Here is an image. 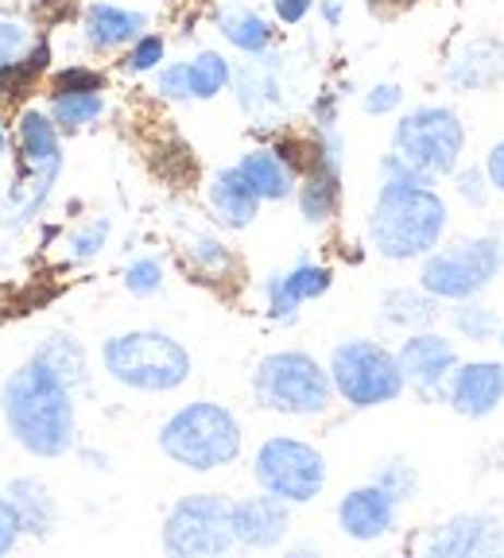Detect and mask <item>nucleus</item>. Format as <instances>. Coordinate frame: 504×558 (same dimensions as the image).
Masks as SVG:
<instances>
[{
    "label": "nucleus",
    "instance_id": "nucleus-1",
    "mask_svg": "<svg viewBox=\"0 0 504 558\" xmlns=\"http://www.w3.org/2000/svg\"><path fill=\"white\" fill-rule=\"evenodd\" d=\"M451 226V206L435 191V179L419 174L396 151L381 159V191L369 214V241L392 264L423 260L435 253Z\"/></svg>",
    "mask_w": 504,
    "mask_h": 558
},
{
    "label": "nucleus",
    "instance_id": "nucleus-23",
    "mask_svg": "<svg viewBox=\"0 0 504 558\" xmlns=\"http://www.w3.org/2000/svg\"><path fill=\"white\" fill-rule=\"evenodd\" d=\"M9 500L20 515V527L24 535H35V539H47L59 523V505H55L51 488L35 477H16L9 485Z\"/></svg>",
    "mask_w": 504,
    "mask_h": 558
},
{
    "label": "nucleus",
    "instance_id": "nucleus-19",
    "mask_svg": "<svg viewBox=\"0 0 504 558\" xmlns=\"http://www.w3.org/2000/svg\"><path fill=\"white\" fill-rule=\"evenodd\" d=\"M206 202H209V214L226 229H249L264 206L261 194L244 183V174L237 171V163L214 171V179L206 186Z\"/></svg>",
    "mask_w": 504,
    "mask_h": 558
},
{
    "label": "nucleus",
    "instance_id": "nucleus-24",
    "mask_svg": "<svg viewBox=\"0 0 504 558\" xmlns=\"http://www.w3.org/2000/svg\"><path fill=\"white\" fill-rule=\"evenodd\" d=\"M47 74H51V44L47 39H32V47L16 62L0 70V101H24L27 94H35V86Z\"/></svg>",
    "mask_w": 504,
    "mask_h": 558
},
{
    "label": "nucleus",
    "instance_id": "nucleus-25",
    "mask_svg": "<svg viewBox=\"0 0 504 558\" xmlns=\"http://www.w3.org/2000/svg\"><path fill=\"white\" fill-rule=\"evenodd\" d=\"M187 82H191V101H214L233 86V62L214 47H202L194 59H187Z\"/></svg>",
    "mask_w": 504,
    "mask_h": 558
},
{
    "label": "nucleus",
    "instance_id": "nucleus-6",
    "mask_svg": "<svg viewBox=\"0 0 504 558\" xmlns=\"http://www.w3.org/2000/svg\"><path fill=\"white\" fill-rule=\"evenodd\" d=\"M470 148V129L451 105H416L392 129V151L427 179H451Z\"/></svg>",
    "mask_w": 504,
    "mask_h": 558
},
{
    "label": "nucleus",
    "instance_id": "nucleus-4",
    "mask_svg": "<svg viewBox=\"0 0 504 558\" xmlns=\"http://www.w3.org/2000/svg\"><path fill=\"white\" fill-rule=\"evenodd\" d=\"M101 365L109 380L132 392H175L191 380V353L164 330H124L101 345Z\"/></svg>",
    "mask_w": 504,
    "mask_h": 558
},
{
    "label": "nucleus",
    "instance_id": "nucleus-36",
    "mask_svg": "<svg viewBox=\"0 0 504 558\" xmlns=\"http://www.w3.org/2000/svg\"><path fill=\"white\" fill-rule=\"evenodd\" d=\"M451 179H454V191H458V198L466 202V206H473V209L489 206V194H493V186H489V174H485V167H481V163H461Z\"/></svg>",
    "mask_w": 504,
    "mask_h": 558
},
{
    "label": "nucleus",
    "instance_id": "nucleus-42",
    "mask_svg": "<svg viewBox=\"0 0 504 558\" xmlns=\"http://www.w3.org/2000/svg\"><path fill=\"white\" fill-rule=\"evenodd\" d=\"M20 535H24V527H20L16 508H12L9 497H0V555H9L20 543Z\"/></svg>",
    "mask_w": 504,
    "mask_h": 558
},
{
    "label": "nucleus",
    "instance_id": "nucleus-10",
    "mask_svg": "<svg viewBox=\"0 0 504 558\" xmlns=\"http://www.w3.org/2000/svg\"><path fill=\"white\" fill-rule=\"evenodd\" d=\"M167 555L175 558H218L233 550L229 532V500L221 493H191L171 505L159 532Z\"/></svg>",
    "mask_w": 504,
    "mask_h": 558
},
{
    "label": "nucleus",
    "instance_id": "nucleus-11",
    "mask_svg": "<svg viewBox=\"0 0 504 558\" xmlns=\"http://www.w3.org/2000/svg\"><path fill=\"white\" fill-rule=\"evenodd\" d=\"M16 148L20 163L27 171V198L24 218H35L39 206L51 198V186L62 171V132L47 109H24L16 121Z\"/></svg>",
    "mask_w": 504,
    "mask_h": 558
},
{
    "label": "nucleus",
    "instance_id": "nucleus-26",
    "mask_svg": "<svg viewBox=\"0 0 504 558\" xmlns=\"http://www.w3.org/2000/svg\"><path fill=\"white\" fill-rule=\"evenodd\" d=\"M446 323H451V330L458 333L461 341H470V345H485V341H493L496 333H501V326H504L501 314H496L493 306L478 303V295L451 303Z\"/></svg>",
    "mask_w": 504,
    "mask_h": 558
},
{
    "label": "nucleus",
    "instance_id": "nucleus-9",
    "mask_svg": "<svg viewBox=\"0 0 504 558\" xmlns=\"http://www.w3.org/2000/svg\"><path fill=\"white\" fill-rule=\"evenodd\" d=\"M252 477L287 505H311L326 488V458L319 446L291 435H272L252 453Z\"/></svg>",
    "mask_w": 504,
    "mask_h": 558
},
{
    "label": "nucleus",
    "instance_id": "nucleus-20",
    "mask_svg": "<svg viewBox=\"0 0 504 558\" xmlns=\"http://www.w3.org/2000/svg\"><path fill=\"white\" fill-rule=\"evenodd\" d=\"M218 24V35L226 39L233 51L249 54V59H261L276 47V27H272L268 16H261L249 4H226V9L214 16Z\"/></svg>",
    "mask_w": 504,
    "mask_h": 558
},
{
    "label": "nucleus",
    "instance_id": "nucleus-7",
    "mask_svg": "<svg viewBox=\"0 0 504 558\" xmlns=\"http://www.w3.org/2000/svg\"><path fill=\"white\" fill-rule=\"evenodd\" d=\"M504 271V241L496 229L473 236H458L451 244H439L435 253L423 256L419 268V288L431 291L439 303H458L473 299L496 283Z\"/></svg>",
    "mask_w": 504,
    "mask_h": 558
},
{
    "label": "nucleus",
    "instance_id": "nucleus-29",
    "mask_svg": "<svg viewBox=\"0 0 504 558\" xmlns=\"http://www.w3.org/2000/svg\"><path fill=\"white\" fill-rule=\"evenodd\" d=\"M279 276H284L287 295L296 299L299 306L311 303V299H322L326 291L334 288V271H331V268H322V264H311V260H299L296 268L279 271Z\"/></svg>",
    "mask_w": 504,
    "mask_h": 558
},
{
    "label": "nucleus",
    "instance_id": "nucleus-15",
    "mask_svg": "<svg viewBox=\"0 0 504 558\" xmlns=\"http://www.w3.org/2000/svg\"><path fill=\"white\" fill-rule=\"evenodd\" d=\"M446 403L461 418H489L504 403V361L478 357L458 361L451 384H446Z\"/></svg>",
    "mask_w": 504,
    "mask_h": 558
},
{
    "label": "nucleus",
    "instance_id": "nucleus-8",
    "mask_svg": "<svg viewBox=\"0 0 504 558\" xmlns=\"http://www.w3.org/2000/svg\"><path fill=\"white\" fill-rule=\"evenodd\" d=\"M326 368H331L334 392L357 411L396 403L404 396V388H408L396 353L373 338L338 341L331 361H326Z\"/></svg>",
    "mask_w": 504,
    "mask_h": 558
},
{
    "label": "nucleus",
    "instance_id": "nucleus-22",
    "mask_svg": "<svg viewBox=\"0 0 504 558\" xmlns=\"http://www.w3.org/2000/svg\"><path fill=\"white\" fill-rule=\"evenodd\" d=\"M439 318H443V306L423 288H392L381 299V323L392 330H431Z\"/></svg>",
    "mask_w": 504,
    "mask_h": 558
},
{
    "label": "nucleus",
    "instance_id": "nucleus-5",
    "mask_svg": "<svg viewBox=\"0 0 504 558\" xmlns=\"http://www.w3.org/2000/svg\"><path fill=\"white\" fill-rule=\"evenodd\" d=\"M252 396L264 411L291 418L326 415L334 403L331 368L303 349H276L252 368Z\"/></svg>",
    "mask_w": 504,
    "mask_h": 558
},
{
    "label": "nucleus",
    "instance_id": "nucleus-38",
    "mask_svg": "<svg viewBox=\"0 0 504 558\" xmlns=\"http://www.w3.org/2000/svg\"><path fill=\"white\" fill-rule=\"evenodd\" d=\"M404 86L400 82H376V86H369L365 94H361V109H365L369 117H392L396 109H404Z\"/></svg>",
    "mask_w": 504,
    "mask_h": 558
},
{
    "label": "nucleus",
    "instance_id": "nucleus-31",
    "mask_svg": "<svg viewBox=\"0 0 504 558\" xmlns=\"http://www.w3.org/2000/svg\"><path fill=\"white\" fill-rule=\"evenodd\" d=\"M373 485H381L384 493H388V497L404 508L408 500H416L419 473H416V465H411L408 458H384V462L373 470Z\"/></svg>",
    "mask_w": 504,
    "mask_h": 558
},
{
    "label": "nucleus",
    "instance_id": "nucleus-18",
    "mask_svg": "<svg viewBox=\"0 0 504 558\" xmlns=\"http://www.w3.org/2000/svg\"><path fill=\"white\" fill-rule=\"evenodd\" d=\"M148 32V16L140 9H124L113 0H94L82 12V44L94 54H117L129 44H136Z\"/></svg>",
    "mask_w": 504,
    "mask_h": 558
},
{
    "label": "nucleus",
    "instance_id": "nucleus-3",
    "mask_svg": "<svg viewBox=\"0 0 504 558\" xmlns=\"http://www.w3.org/2000/svg\"><path fill=\"white\" fill-rule=\"evenodd\" d=\"M159 450H164L175 465H183V470H191V473L226 470L244 450L241 418H237L226 403L191 400L179 411H171L167 423L159 427Z\"/></svg>",
    "mask_w": 504,
    "mask_h": 558
},
{
    "label": "nucleus",
    "instance_id": "nucleus-12",
    "mask_svg": "<svg viewBox=\"0 0 504 558\" xmlns=\"http://www.w3.org/2000/svg\"><path fill=\"white\" fill-rule=\"evenodd\" d=\"M404 384L416 388L423 400H446V384L458 368V345L435 330H416L396 349Z\"/></svg>",
    "mask_w": 504,
    "mask_h": 558
},
{
    "label": "nucleus",
    "instance_id": "nucleus-33",
    "mask_svg": "<svg viewBox=\"0 0 504 558\" xmlns=\"http://www.w3.org/2000/svg\"><path fill=\"white\" fill-rule=\"evenodd\" d=\"M187 256H191V264L202 271V276H221V271L233 268V253H229L218 236H209V233L194 236L191 248H187Z\"/></svg>",
    "mask_w": 504,
    "mask_h": 558
},
{
    "label": "nucleus",
    "instance_id": "nucleus-2",
    "mask_svg": "<svg viewBox=\"0 0 504 558\" xmlns=\"http://www.w3.org/2000/svg\"><path fill=\"white\" fill-rule=\"evenodd\" d=\"M0 415L9 435L32 458H62L74 446V388L47 361L32 357L0 388Z\"/></svg>",
    "mask_w": 504,
    "mask_h": 558
},
{
    "label": "nucleus",
    "instance_id": "nucleus-46",
    "mask_svg": "<svg viewBox=\"0 0 504 558\" xmlns=\"http://www.w3.org/2000/svg\"><path fill=\"white\" fill-rule=\"evenodd\" d=\"M496 341H501V353H504V326H501V333H496Z\"/></svg>",
    "mask_w": 504,
    "mask_h": 558
},
{
    "label": "nucleus",
    "instance_id": "nucleus-16",
    "mask_svg": "<svg viewBox=\"0 0 504 558\" xmlns=\"http://www.w3.org/2000/svg\"><path fill=\"white\" fill-rule=\"evenodd\" d=\"M396 520H400V505L373 481L349 488L346 497L338 500V527L353 543L384 539V535L396 532Z\"/></svg>",
    "mask_w": 504,
    "mask_h": 558
},
{
    "label": "nucleus",
    "instance_id": "nucleus-37",
    "mask_svg": "<svg viewBox=\"0 0 504 558\" xmlns=\"http://www.w3.org/2000/svg\"><path fill=\"white\" fill-rule=\"evenodd\" d=\"M264 306H268L272 323H279V326H291L299 318V303L287 295L284 276H279V271H272V276L264 279Z\"/></svg>",
    "mask_w": 504,
    "mask_h": 558
},
{
    "label": "nucleus",
    "instance_id": "nucleus-28",
    "mask_svg": "<svg viewBox=\"0 0 504 558\" xmlns=\"http://www.w3.org/2000/svg\"><path fill=\"white\" fill-rule=\"evenodd\" d=\"M35 357L47 361V365H51L55 373H59L62 380L70 384V388H86V384H89L86 353H82L79 341L67 338V333H55V338H47L44 345H39V353H35Z\"/></svg>",
    "mask_w": 504,
    "mask_h": 558
},
{
    "label": "nucleus",
    "instance_id": "nucleus-14",
    "mask_svg": "<svg viewBox=\"0 0 504 558\" xmlns=\"http://www.w3.org/2000/svg\"><path fill=\"white\" fill-rule=\"evenodd\" d=\"M229 532L244 550H276L291 532V505L264 488L256 497L229 500Z\"/></svg>",
    "mask_w": 504,
    "mask_h": 558
},
{
    "label": "nucleus",
    "instance_id": "nucleus-13",
    "mask_svg": "<svg viewBox=\"0 0 504 558\" xmlns=\"http://www.w3.org/2000/svg\"><path fill=\"white\" fill-rule=\"evenodd\" d=\"M431 558H489L504 555V523L489 512H458L443 520L423 543Z\"/></svg>",
    "mask_w": 504,
    "mask_h": 558
},
{
    "label": "nucleus",
    "instance_id": "nucleus-32",
    "mask_svg": "<svg viewBox=\"0 0 504 558\" xmlns=\"http://www.w3.org/2000/svg\"><path fill=\"white\" fill-rule=\"evenodd\" d=\"M164 62H167V39L159 32H144L136 44H129L121 51L124 74H156Z\"/></svg>",
    "mask_w": 504,
    "mask_h": 558
},
{
    "label": "nucleus",
    "instance_id": "nucleus-35",
    "mask_svg": "<svg viewBox=\"0 0 504 558\" xmlns=\"http://www.w3.org/2000/svg\"><path fill=\"white\" fill-rule=\"evenodd\" d=\"M109 233H113L109 218H94V221H86L82 229H74V233H70V241H67L70 260H79V264L94 260V256L105 248V241H109Z\"/></svg>",
    "mask_w": 504,
    "mask_h": 558
},
{
    "label": "nucleus",
    "instance_id": "nucleus-40",
    "mask_svg": "<svg viewBox=\"0 0 504 558\" xmlns=\"http://www.w3.org/2000/svg\"><path fill=\"white\" fill-rule=\"evenodd\" d=\"M27 47H32V32L20 20L0 16V70L9 66V62H16Z\"/></svg>",
    "mask_w": 504,
    "mask_h": 558
},
{
    "label": "nucleus",
    "instance_id": "nucleus-34",
    "mask_svg": "<svg viewBox=\"0 0 504 558\" xmlns=\"http://www.w3.org/2000/svg\"><path fill=\"white\" fill-rule=\"evenodd\" d=\"M164 264L156 260V256H140V260H132L129 268H124V291L136 299H152L164 291Z\"/></svg>",
    "mask_w": 504,
    "mask_h": 558
},
{
    "label": "nucleus",
    "instance_id": "nucleus-43",
    "mask_svg": "<svg viewBox=\"0 0 504 558\" xmlns=\"http://www.w3.org/2000/svg\"><path fill=\"white\" fill-rule=\"evenodd\" d=\"M481 167H485V174H489V186H493V191L504 198V136L496 140L493 148L485 151V159H481Z\"/></svg>",
    "mask_w": 504,
    "mask_h": 558
},
{
    "label": "nucleus",
    "instance_id": "nucleus-44",
    "mask_svg": "<svg viewBox=\"0 0 504 558\" xmlns=\"http://www.w3.org/2000/svg\"><path fill=\"white\" fill-rule=\"evenodd\" d=\"M314 12H319L326 27H338L341 16H346V0H319V4H314Z\"/></svg>",
    "mask_w": 504,
    "mask_h": 558
},
{
    "label": "nucleus",
    "instance_id": "nucleus-45",
    "mask_svg": "<svg viewBox=\"0 0 504 558\" xmlns=\"http://www.w3.org/2000/svg\"><path fill=\"white\" fill-rule=\"evenodd\" d=\"M9 144H12V132H9V121H4V117H0V156H4V151H9Z\"/></svg>",
    "mask_w": 504,
    "mask_h": 558
},
{
    "label": "nucleus",
    "instance_id": "nucleus-21",
    "mask_svg": "<svg viewBox=\"0 0 504 558\" xmlns=\"http://www.w3.org/2000/svg\"><path fill=\"white\" fill-rule=\"evenodd\" d=\"M237 171L244 174V183L261 194V202H287L296 194L299 174L279 159V151L272 148H252L237 159Z\"/></svg>",
    "mask_w": 504,
    "mask_h": 558
},
{
    "label": "nucleus",
    "instance_id": "nucleus-27",
    "mask_svg": "<svg viewBox=\"0 0 504 558\" xmlns=\"http://www.w3.org/2000/svg\"><path fill=\"white\" fill-rule=\"evenodd\" d=\"M47 113L59 132H82L105 117V94H47Z\"/></svg>",
    "mask_w": 504,
    "mask_h": 558
},
{
    "label": "nucleus",
    "instance_id": "nucleus-39",
    "mask_svg": "<svg viewBox=\"0 0 504 558\" xmlns=\"http://www.w3.org/2000/svg\"><path fill=\"white\" fill-rule=\"evenodd\" d=\"M156 94L164 101H191V82H187V62H164L156 70Z\"/></svg>",
    "mask_w": 504,
    "mask_h": 558
},
{
    "label": "nucleus",
    "instance_id": "nucleus-41",
    "mask_svg": "<svg viewBox=\"0 0 504 558\" xmlns=\"http://www.w3.org/2000/svg\"><path fill=\"white\" fill-rule=\"evenodd\" d=\"M314 4H319V0H272V16L284 27H299L314 12Z\"/></svg>",
    "mask_w": 504,
    "mask_h": 558
},
{
    "label": "nucleus",
    "instance_id": "nucleus-17",
    "mask_svg": "<svg viewBox=\"0 0 504 558\" xmlns=\"http://www.w3.org/2000/svg\"><path fill=\"white\" fill-rule=\"evenodd\" d=\"M443 78L451 89L461 94H481V89L504 86V39L496 35H473L446 59Z\"/></svg>",
    "mask_w": 504,
    "mask_h": 558
},
{
    "label": "nucleus",
    "instance_id": "nucleus-30",
    "mask_svg": "<svg viewBox=\"0 0 504 558\" xmlns=\"http://www.w3.org/2000/svg\"><path fill=\"white\" fill-rule=\"evenodd\" d=\"M105 86H109L105 70L86 62H67L47 74V94H105Z\"/></svg>",
    "mask_w": 504,
    "mask_h": 558
}]
</instances>
